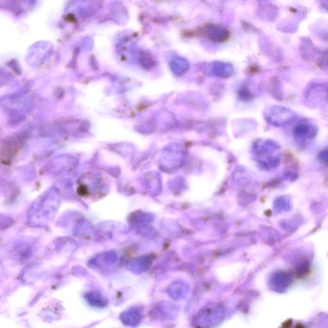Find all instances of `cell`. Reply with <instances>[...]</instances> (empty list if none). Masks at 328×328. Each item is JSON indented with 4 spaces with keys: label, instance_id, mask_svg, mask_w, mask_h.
Listing matches in <instances>:
<instances>
[{
    "label": "cell",
    "instance_id": "obj_1",
    "mask_svg": "<svg viewBox=\"0 0 328 328\" xmlns=\"http://www.w3.org/2000/svg\"><path fill=\"white\" fill-rule=\"evenodd\" d=\"M266 116L268 121L276 126L287 125L297 117L295 112L281 106H273L270 107Z\"/></svg>",
    "mask_w": 328,
    "mask_h": 328
},
{
    "label": "cell",
    "instance_id": "obj_2",
    "mask_svg": "<svg viewBox=\"0 0 328 328\" xmlns=\"http://www.w3.org/2000/svg\"><path fill=\"white\" fill-rule=\"evenodd\" d=\"M305 100L312 107H323L328 102V88L324 85H314L306 90Z\"/></svg>",
    "mask_w": 328,
    "mask_h": 328
},
{
    "label": "cell",
    "instance_id": "obj_3",
    "mask_svg": "<svg viewBox=\"0 0 328 328\" xmlns=\"http://www.w3.org/2000/svg\"><path fill=\"white\" fill-rule=\"evenodd\" d=\"M317 127L310 123H301L298 124L294 129V135L300 139H309L314 138L317 134Z\"/></svg>",
    "mask_w": 328,
    "mask_h": 328
},
{
    "label": "cell",
    "instance_id": "obj_4",
    "mask_svg": "<svg viewBox=\"0 0 328 328\" xmlns=\"http://www.w3.org/2000/svg\"><path fill=\"white\" fill-rule=\"evenodd\" d=\"M319 160L323 162H328V150H324L319 154Z\"/></svg>",
    "mask_w": 328,
    "mask_h": 328
}]
</instances>
